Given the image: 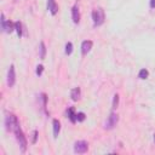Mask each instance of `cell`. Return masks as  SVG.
<instances>
[{"label":"cell","mask_w":155,"mask_h":155,"mask_svg":"<svg viewBox=\"0 0 155 155\" xmlns=\"http://www.w3.org/2000/svg\"><path fill=\"white\" fill-rule=\"evenodd\" d=\"M1 29L5 32V33H9L10 34L11 32L15 29V23H12V22L10 21V20H7L6 22H5V24H4L3 27H1Z\"/></svg>","instance_id":"obj_11"},{"label":"cell","mask_w":155,"mask_h":155,"mask_svg":"<svg viewBox=\"0 0 155 155\" xmlns=\"http://www.w3.org/2000/svg\"><path fill=\"white\" fill-rule=\"evenodd\" d=\"M72 20L75 24H78L80 22V11H79L78 5H74L72 7Z\"/></svg>","instance_id":"obj_8"},{"label":"cell","mask_w":155,"mask_h":155,"mask_svg":"<svg viewBox=\"0 0 155 155\" xmlns=\"http://www.w3.org/2000/svg\"><path fill=\"white\" fill-rule=\"evenodd\" d=\"M20 125L18 122V119L15 114H7L6 118H5V126H6V130L7 131H13V129Z\"/></svg>","instance_id":"obj_3"},{"label":"cell","mask_w":155,"mask_h":155,"mask_svg":"<svg viewBox=\"0 0 155 155\" xmlns=\"http://www.w3.org/2000/svg\"><path fill=\"white\" fill-rule=\"evenodd\" d=\"M64 52H66V55H72V52H73V44L69 41V43H67L66 44V50H64Z\"/></svg>","instance_id":"obj_18"},{"label":"cell","mask_w":155,"mask_h":155,"mask_svg":"<svg viewBox=\"0 0 155 155\" xmlns=\"http://www.w3.org/2000/svg\"><path fill=\"white\" fill-rule=\"evenodd\" d=\"M47 10L51 12V15L55 16L58 12V5L56 4V0H49L47 1Z\"/></svg>","instance_id":"obj_9"},{"label":"cell","mask_w":155,"mask_h":155,"mask_svg":"<svg viewBox=\"0 0 155 155\" xmlns=\"http://www.w3.org/2000/svg\"><path fill=\"white\" fill-rule=\"evenodd\" d=\"M92 46H93V43L91 41V40H85V41H83V44H81V55H83V56L87 55L91 51Z\"/></svg>","instance_id":"obj_7"},{"label":"cell","mask_w":155,"mask_h":155,"mask_svg":"<svg viewBox=\"0 0 155 155\" xmlns=\"http://www.w3.org/2000/svg\"><path fill=\"white\" fill-rule=\"evenodd\" d=\"M80 96H81V90L80 87H74L70 91V98L73 101H79L80 99Z\"/></svg>","instance_id":"obj_12"},{"label":"cell","mask_w":155,"mask_h":155,"mask_svg":"<svg viewBox=\"0 0 155 155\" xmlns=\"http://www.w3.org/2000/svg\"><path fill=\"white\" fill-rule=\"evenodd\" d=\"M154 141H155V135H154Z\"/></svg>","instance_id":"obj_23"},{"label":"cell","mask_w":155,"mask_h":155,"mask_svg":"<svg viewBox=\"0 0 155 155\" xmlns=\"http://www.w3.org/2000/svg\"><path fill=\"white\" fill-rule=\"evenodd\" d=\"M12 132L16 135V139H17L18 144H20V148L22 150V153H24L27 150V145H28V143H27V138H26V136L23 133V131L21 130V126L17 125L15 129H13Z\"/></svg>","instance_id":"obj_1"},{"label":"cell","mask_w":155,"mask_h":155,"mask_svg":"<svg viewBox=\"0 0 155 155\" xmlns=\"http://www.w3.org/2000/svg\"><path fill=\"white\" fill-rule=\"evenodd\" d=\"M15 29L17 32V35L20 36V38H22V35H23V29H22V23L20 21L15 22Z\"/></svg>","instance_id":"obj_15"},{"label":"cell","mask_w":155,"mask_h":155,"mask_svg":"<svg viewBox=\"0 0 155 155\" xmlns=\"http://www.w3.org/2000/svg\"><path fill=\"white\" fill-rule=\"evenodd\" d=\"M52 126H53V137L56 138V137H58L60 131H61V122L57 119H53L52 120Z\"/></svg>","instance_id":"obj_10"},{"label":"cell","mask_w":155,"mask_h":155,"mask_svg":"<svg viewBox=\"0 0 155 155\" xmlns=\"http://www.w3.org/2000/svg\"><path fill=\"white\" fill-rule=\"evenodd\" d=\"M67 115H68V118H69V120L73 122V124H75V122L78 121V120H76V113H75L74 107L68 108V110H67Z\"/></svg>","instance_id":"obj_13"},{"label":"cell","mask_w":155,"mask_h":155,"mask_svg":"<svg viewBox=\"0 0 155 155\" xmlns=\"http://www.w3.org/2000/svg\"><path fill=\"white\" fill-rule=\"evenodd\" d=\"M118 121H119V115H118V114H115V113H112L110 115L108 116L107 121L104 122V129H106V130H112V129H114V127L116 126Z\"/></svg>","instance_id":"obj_4"},{"label":"cell","mask_w":155,"mask_h":155,"mask_svg":"<svg viewBox=\"0 0 155 155\" xmlns=\"http://www.w3.org/2000/svg\"><path fill=\"white\" fill-rule=\"evenodd\" d=\"M104 20H106V15H104V11L102 7H98V9H95L92 11V21H93V24L97 27V26H102L104 23Z\"/></svg>","instance_id":"obj_2"},{"label":"cell","mask_w":155,"mask_h":155,"mask_svg":"<svg viewBox=\"0 0 155 155\" xmlns=\"http://www.w3.org/2000/svg\"><path fill=\"white\" fill-rule=\"evenodd\" d=\"M148 76H149V72L145 69V68H143V69L139 70V73H138V78H139L141 80H145Z\"/></svg>","instance_id":"obj_16"},{"label":"cell","mask_w":155,"mask_h":155,"mask_svg":"<svg viewBox=\"0 0 155 155\" xmlns=\"http://www.w3.org/2000/svg\"><path fill=\"white\" fill-rule=\"evenodd\" d=\"M39 51H40V58H41V60H45V56H46V46H45L44 41L40 43Z\"/></svg>","instance_id":"obj_14"},{"label":"cell","mask_w":155,"mask_h":155,"mask_svg":"<svg viewBox=\"0 0 155 155\" xmlns=\"http://www.w3.org/2000/svg\"><path fill=\"white\" fill-rule=\"evenodd\" d=\"M119 99H120V97H119V95H114V98H113V104H112V108H113V110H115V109L119 107Z\"/></svg>","instance_id":"obj_17"},{"label":"cell","mask_w":155,"mask_h":155,"mask_svg":"<svg viewBox=\"0 0 155 155\" xmlns=\"http://www.w3.org/2000/svg\"><path fill=\"white\" fill-rule=\"evenodd\" d=\"M43 72H44V66H43V64H39L38 67H36L35 74H36V75H38V76H41V74H43Z\"/></svg>","instance_id":"obj_20"},{"label":"cell","mask_w":155,"mask_h":155,"mask_svg":"<svg viewBox=\"0 0 155 155\" xmlns=\"http://www.w3.org/2000/svg\"><path fill=\"white\" fill-rule=\"evenodd\" d=\"M149 6H150V9H155V0H150Z\"/></svg>","instance_id":"obj_22"},{"label":"cell","mask_w":155,"mask_h":155,"mask_svg":"<svg viewBox=\"0 0 155 155\" xmlns=\"http://www.w3.org/2000/svg\"><path fill=\"white\" fill-rule=\"evenodd\" d=\"M38 135H39V132L36 130H34L33 131V138H32V143H33V144H35L36 141H38Z\"/></svg>","instance_id":"obj_21"},{"label":"cell","mask_w":155,"mask_h":155,"mask_svg":"<svg viewBox=\"0 0 155 155\" xmlns=\"http://www.w3.org/2000/svg\"><path fill=\"white\" fill-rule=\"evenodd\" d=\"M86 119V115H85V113H83V112H80V113H76V120L78 121H84Z\"/></svg>","instance_id":"obj_19"},{"label":"cell","mask_w":155,"mask_h":155,"mask_svg":"<svg viewBox=\"0 0 155 155\" xmlns=\"http://www.w3.org/2000/svg\"><path fill=\"white\" fill-rule=\"evenodd\" d=\"M89 150V143L86 141H78L74 144V152L78 154H84Z\"/></svg>","instance_id":"obj_5"},{"label":"cell","mask_w":155,"mask_h":155,"mask_svg":"<svg viewBox=\"0 0 155 155\" xmlns=\"http://www.w3.org/2000/svg\"><path fill=\"white\" fill-rule=\"evenodd\" d=\"M7 86L9 87H12L16 83V73H15V66L11 64L10 68H9V72H7Z\"/></svg>","instance_id":"obj_6"}]
</instances>
